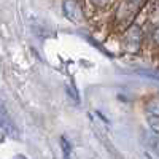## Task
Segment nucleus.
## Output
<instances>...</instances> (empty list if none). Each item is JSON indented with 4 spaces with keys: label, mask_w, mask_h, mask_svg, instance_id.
Instances as JSON below:
<instances>
[{
    "label": "nucleus",
    "mask_w": 159,
    "mask_h": 159,
    "mask_svg": "<svg viewBox=\"0 0 159 159\" xmlns=\"http://www.w3.org/2000/svg\"><path fill=\"white\" fill-rule=\"evenodd\" d=\"M139 7H140V2L139 0H124V2L119 5L118 11H116V21L118 24H129L132 19H134L135 13L139 11Z\"/></svg>",
    "instance_id": "f257e3e1"
},
{
    "label": "nucleus",
    "mask_w": 159,
    "mask_h": 159,
    "mask_svg": "<svg viewBox=\"0 0 159 159\" xmlns=\"http://www.w3.org/2000/svg\"><path fill=\"white\" fill-rule=\"evenodd\" d=\"M142 40H143L142 29L139 27V25H132V27L127 29L126 37H124V49L127 52H130V54H135V52L140 49Z\"/></svg>",
    "instance_id": "f03ea898"
},
{
    "label": "nucleus",
    "mask_w": 159,
    "mask_h": 159,
    "mask_svg": "<svg viewBox=\"0 0 159 159\" xmlns=\"http://www.w3.org/2000/svg\"><path fill=\"white\" fill-rule=\"evenodd\" d=\"M62 11H64L65 18L75 24L83 21V11H81V7H80L78 0H64Z\"/></svg>",
    "instance_id": "7ed1b4c3"
},
{
    "label": "nucleus",
    "mask_w": 159,
    "mask_h": 159,
    "mask_svg": "<svg viewBox=\"0 0 159 159\" xmlns=\"http://www.w3.org/2000/svg\"><path fill=\"white\" fill-rule=\"evenodd\" d=\"M0 129L3 132H7L8 135L18 139L19 137V132H18V127L15 126V123L11 121V118L8 115V111L5 110V107L0 103Z\"/></svg>",
    "instance_id": "20e7f679"
},
{
    "label": "nucleus",
    "mask_w": 159,
    "mask_h": 159,
    "mask_svg": "<svg viewBox=\"0 0 159 159\" xmlns=\"http://www.w3.org/2000/svg\"><path fill=\"white\" fill-rule=\"evenodd\" d=\"M61 142V148H62V153H64V159H70L72 157V143L67 140V137L62 135L59 139Z\"/></svg>",
    "instance_id": "39448f33"
},
{
    "label": "nucleus",
    "mask_w": 159,
    "mask_h": 159,
    "mask_svg": "<svg viewBox=\"0 0 159 159\" xmlns=\"http://www.w3.org/2000/svg\"><path fill=\"white\" fill-rule=\"evenodd\" d=\"M148 124H150V127L153 129L154 134H157V132H159V118H157V110H156V107L153 108L151 113H148Z\"/></svg>",
    "instance_id": "423d86ee"
},
{
    "label": "nucleus",
    "mask_w": 159,
    "mask_h": 159,
    "mask_svg": "<svg viewBox=\"0 0 159 159\" xmlns=\"http://www.w3.org/2000/svg\"><path fill=\"white\" fill-rule=\"evenodd\" d=\"M34 34L38 35V37H42V38H46L48 35H51V32L48 30L46 25H42V24H34Z\"/></svg>",
    "instance_id": "0eeeda50"
},
{
    "label": "nucleus",
    "mask_w": 159,
    "mask_h": 159,
    "mask_svg": "<svg viewBox=\"0 0 159 159\" xmlns=\"http://www.w3.org/2000/svg\"><path fill=\"white\" fill-rule=\"evenodd\" d=\"M135 73H137V75H143V76H147V78L157 80V73H156L154 70H142V69H137Z\"/></svg>",
    "instance_id": "6e6552de"
},
{
    "label": "nucleus",
    "mask_w": 159,
    "mask_h": 159,
    "mask_svg": "<svg viewBox=\"0 0 159 159\" xmlns=\"http://www.w3.org/2000/svg\"><path fill=\"white\" fill-rule=\"evenodd\" d=\"M67 92H69V96L75 100V103H80V97H78V94H76L75 86H73V88H72V86H67Z\"/></svg>",
    "instance_id": "1a4fd4ad"
},
{
    "label": "nucleus",
    "mask_w": 159,
    "mask_h": 159,
    "mask_svg": "<svg viewBox=\"0 0 159 159\" xmlns=\"http://www.w3.org/2000/svg\"><path fill=\"white\" fill-rule=\"evenodd\" d=\"M110 0H91V3L94 5V7H99V8H105L108 5Z\"/></svg>",
    "instance_id": "9d476101"
},
{
    "label": "nucleus",
    "mask_w": 159,
    "mask_h": 159,
    "mask_svg": "<svg viewBox=\"0 0 159 159\" xmlns=\"http://www.w3.org/2000/svg\"><path fill=\"white\" fill-rule=\"evenodd\" d=\"M16 159H27L25 156H22V154H19V156H16Z\"/></svg>",
    "instance_id": "9b49d317"
},
{
    "label": "nucleus",
    "mask_w": 159,
    "mask_h": 159,
    "mask_svg": "<svg viewBox=\"0 0 159 159\" xmlns=\"http://www.w3.org/2000/svg\"><path fill=\"white\" fill-rule=\"evenodd\" d=\"M3 140V135H2V132H0V142H2Z\"/></svg>",
    "instance_id": "f8f14e48"
}]
</instances>
